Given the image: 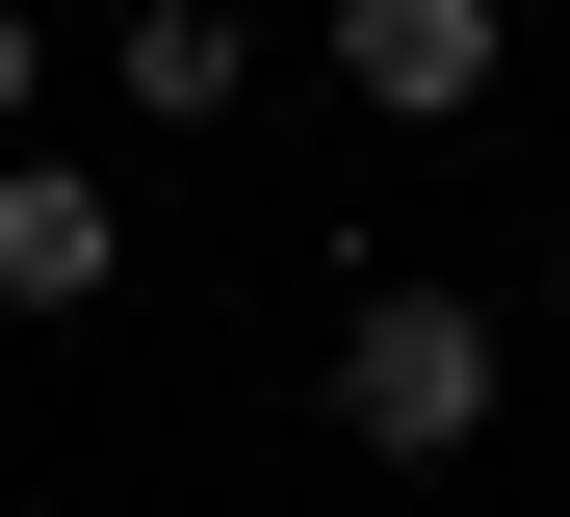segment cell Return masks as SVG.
Listing matches in <instances>:
<instances>
[{
  "label": "cell",
  "instance_id": "cell-1",
  "mask_svg": "<svg viewBox=\"0 0 570 517\" xmlns=\"http://www.w3.org/2000/svg\"><path fill=\"white\" fill-rule=\"evenodd\" d=\"M493 388H519V337H493L466 285H363V310H337V440H363V466H466Z\"/></svg>",
  "mask_w": 570,
  "mask_h": 517
},
{
  "label": "cell",
  "instance_id": "cell-2",
  "mask_svg": "<svg viewBox=\"0 0 570 517\" xmlns=\"http://www.w3.org/2000/svg\"><path fill=\"white\" fill-rule=\"evenodd\" d=\"M519 78V0H337V103L363 130H466Z\"/></svg>",
  "mask_w": 570,
  "mask_h": 517
},
{
  "label": "cell",
  "instance_id": "cell-3",
  "mask_svg": "<svg viewBox=\"0 0 570 517\" xmlns=\"http://www.w3.org/2000/svg\"><path fill=\"white\" fill-rule=\"evenodd\" d=\"M105 285H130V181H78V156H0V310L52 337V310H105Z\"/></svg>",
  "mask_w": 570,
  "mask_h": 517
},
{
  "label": "cell",
  "instance_id": "cell-4",
  "mask_svg": "<svg viewBox=\"0 0 570 517\" xmlns=\"http://www.w3.org/2000/svg\"><path fill=\"white\" fill-rule=\"evenodd\" d=\"M105 78H130V130H234V103H259V27H234V0H130Z\"/></svg>",
  "mask_w": 570,
  "mask_h": 517
},
{
  "label": "cell",
  "instance_id": "cell-5",
  "mask_svg": "<svg viewBox=\"0 0 570 517\" xmlns=\"http://www.w3.org/2000/svg\"><path fill=\"white\" fill-rule=\"evenodd\" d=\"M27 103H52V27H27V0H0V156H27Z\"/></svg>",
  "mask_w": 570,
  "mask_h": 517
},
{
  "label": "cell",
  "instance_id": "cell-6",
  "mask_svg": "<svg viewBox=\"0 0 570 517\" xmlns=\"http://www.w3.org/2000/svg\"><path fill=\"white\" fill-rule=\"evenodd\" d=\"M544 337H570V233H544Z\"/></svg>",
  "mask_w": 570,
  "mask_h": 517
}]
</instances>
